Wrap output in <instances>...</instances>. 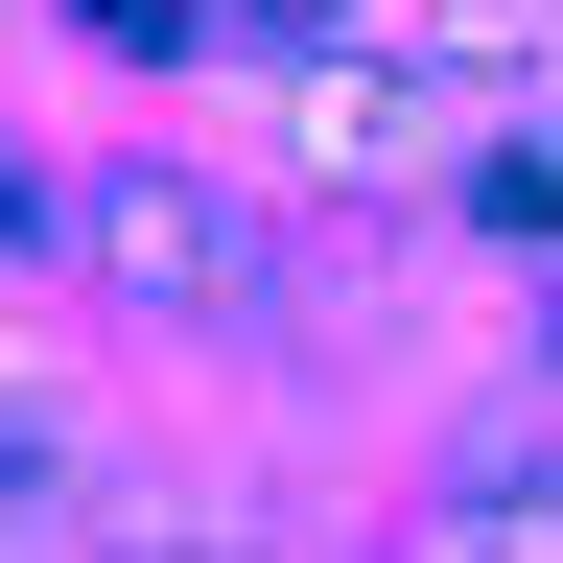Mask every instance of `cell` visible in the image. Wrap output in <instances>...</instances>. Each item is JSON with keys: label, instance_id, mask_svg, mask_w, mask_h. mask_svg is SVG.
<instances>
[{"label": "cell", "instance_id": "cell-1", "mask_svg": "<svg viewBox=\"0 0 563 563\" xmlns=\"http://www.w3.org/2000/svg\"><path fill=\"white\" fill-rule=\"evenodd\" d=\"M70 258L141 282V306H258V211L211 188V165H118L95 211H70Z\"/></svg>", "mask_w": 563, "mask_h": 563}, {"label": "cell", "instance_id": "cell-4", "mask_svg": "<svg viewBox=\"0 0 563 563\" xmlns=\"http://www.w3.org/2000/svg\"><path fill=\"white\" fill-rule=\"evenodd\" d=\"M258 24H352V0H258Z\"/></svg>", "mask_w": 563, "mask_h": 563}, {"label": "cell", "instance_id": "cell-2", "mask_svg": "<svg viewBox=\"0 0 563 563\" xmlns=\"http://www.w3.org/2000/svg\"><path fill=\"white\" fill-rule=\"evenodd\" d=\"M306 141H329V165H422V141H446V70H376V47H329V70H306Z\"/></svg>", "mask_w": 563, "mask_h": 563}, {"label": "cell", "instance_id": "cell-3", "mask_svg": "<svg viewBox=\"0 0 563 563\" xmlns=\"http://www.w3.org/2000/svg\"><path fill=\"white\" fill-rule=\"evenodd\" d=\"M95 517V422L70 399H0V540H70Z\"/></svg>", "mask_w": 563, "mask_h": 563}]
</instances>
